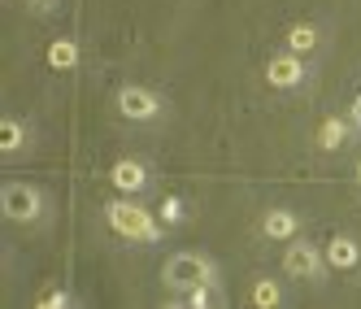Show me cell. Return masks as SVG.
Wrapping results in <instances>:
<instances>
[{"instance_id":"cell-16","label":"cell","mask_w":361,"mask_h":309,"mask_svg":"<svg viewBox=\"0 0 361 309\" xmlns=\"http://www.w3.org/2000/svg\"><path fill=\"white\" fill-rule=\"evenodd\" d=\"M44 305H48V309H57V305H66V292H48V296H44Z\"/></svg>"},{"instance_id":"cell-2","label":"cell","mask_w":361,"mask_h":309,"mask_svg":"<svg viewBox=\"0 0 361 309\" xmlns=\"http://www.w3.org/2000/svg\"><path fill=\"white\" fill-rule=\"evenodd\" d=\"M109 222H114V231H122V236H131V240H157V222H152L140 205H126V200L109 205Z\"/></svg>"},{"instance_id":"cell-9","label":"cell","mask_w":361,"mask_h":309,"mask_svg":"<svg viewBox=\"0 0 361 309\" xmlns=\"http://www.w3.org/2000/svg\"><path fill=\"white\" fill-rule=\"evenodd\" d=\"M296 231V218L288 214V210H274V214H266V236L270 240H288Z\"/></svg>"},{"instance_id":"cell-6","label":"cell","mask_w":361,"mask_h":309,"mask_svg":"<svg viewBox=\"0 0 361 309\" xmlns=\"http://www.w3.org/2000/svg\"><path fill=\"white\" fill-rule=\"evenodd\" d=\"M288 274H300V279L318 274V253L309 248V244H296V248H288Z\"/></svg>"},{"instance_id":"cell-5","label":"cell","mask_w":361,"mask_h":309,"mask_svg":"<svg viewBox=\"0 0 361 309\" xmlns=\"http://www.w3.org/2000/svg\"><path fill=\"white\" fill-rule=\"evenodd\" d=\"M266 74H270V83H274V87H296L305 70H300V61H292V57H274Z\"/></svg>"},{"instance_id":"cell-13","label":"cell","mask_w":361,"mask_h":309,"mask_svg":"<svg viewBox=\"0 0 361 309\" xmlns=\"http://www.w3.org/2000/svg\"><path fill=\"white\" fill-rule=\"evenodd\" d=\"M252 301L262 305V309L279 305V283H274V279H262V283H257V288H252Z\"/></svg>"},{"instance_id":"cell-12","label":"cell","mask_w":361,"mask_h":309,"mask_svg":"<svg viewBox=\"0 0 361 309\" xmlns=\"http://www.w3.org/2000/svg\"><path fill=\"white\" fill-rule=\"evenodd\" d=\"M314 44H318L314 27H292V31H288V48H292V53H309Z\"/></svg>"},{"instance_id":"cell-15","label":"cell","mask_w":361,"mask_h":309,"mask_svg":"<svg viewBox=\"0 0 361 309\" xmlns=\"http://www.w3.org/2000/svg\"><path fill=\"white\" fill-rule=\"evenodd\" d=\"M161 218H170V222H178V218H183V205H178V200L170 196V200L161 205Z\"/></svg>"},{"instance_id":"cell-3","label":"cell","mask_w":361,"mask_h":309,"mask_svg":"<svg viewBox=\"0 0 361 309\" xmlns=\"http://www.w3.org/2000/svg\"><path fill=\"white\" fill-rule=\"evenodd\" d=\"M0 205H5V214L18 218V222H27L39 214V192L27 188V183H9L5 192H0Z\"/></svg>"},{"instance_id":"cell-8","label":"cell","mask_w":361,"mask_h":309,"mask_svg":"<svg viewBox=\"0 0 361 309\" xmlns=\"http://www.w3.org/2000/svg\"><path fill=\"white\" fill-rule=\"evenodd\" d=\"M326 257H331V266H340V270H353L361 262V248L353 240H331L326 244Z\"/></svg>"},{"instance_id":"cell-17","label":"cell","mask_w":361,"mask_h":309,"mask_svg":"<svg viewBox=\"0 0 361 309\" xmlns=\"http://www.w3.org/2000/svg\"><path fill=\"white\" fill-rule=\"evenodd\" d=\"M353 122L361 126V96H357V105H353Z\"/></svg>"},{"instance_id":"cell-11","label":"cell","mask_w":361,"mask_h":309,"mask_svg":"<svg viewBox=\"0 0 361 309\" xmlns=\"http://www.w3.org/2000/svg\"><path fill=\"white\" fill-rule=\"evenodd\" d=\"M344 135H348V131H344V122H340V118H326V122L318 126V144H322V148H340Z\"/></svg>"},{"instance_id":"cell-10","label":"cell","mask_w":361,"mask_h":309,"mask_svg":"<svg viewBox=\"0 0 361 309\" xmlns=\"http://www.w3.org/2000/svg\"><path fill=\"white\" fill-rule=\"evenodd\" d=\"M74 61H79V48H74V40H57L53 48H48V66H57V70H70Z\"/></svg>"},{"instance_id":"cell-4","label":"cell","mask_w":361,"mask_h":309,"mask_svg":"<svg viewBox=\"0 0 361 309\" xmlns=\"http://www.w3.org/2000/svg\"><path fill=\"white\" fill-rule=\"evenodd\" d=\"M118 109H122L126 118H140V122H144V118L157 114V100H152L144 87H126V92L118 96Z\"/></svg>"},{"instance_id":"cell-14","label":"cell","mask_w":361,"mask_h":309,"mask_svg":"<svg viewBox=\"0 0 361 309\" xmlns=\"http://www.w3.org/2000/svg\"><path fill=\"white\" fill-rule=\"evenodd\" d=\"M22 144V126L13 122V118H5V122H0V148H5V152H13Z\"/></svg>"},{"instance_id":"cell-7","label":"cell","mask_w":361,"mask_h":309,"mask_svg":"<svg viewBox=\"0 0 361 309\" xmlns=\"http://www.w3.org/2000/svg\"><path fill=\"white\" fill-rule=\"evenodd\" d=\"M114 183H118L122 192H140V188L148 183V174H144L140 162H118V166H114Z\"/></svg>"},{"instance_id":"cell-1","label":"cell","mask_w":361,"mask_h":309,"mask_svg":"<svg viewBox=\"0 0 361 309\" xmlns=\"http://www.w3.org/2000/svg\"><path fill=\"white\" fill-rule=\"evenodd\" d=\"M166 283L174 292H196V288H209L214 283V266L196 253H178L166 262Z\"/></svg>"}]
</instances>
